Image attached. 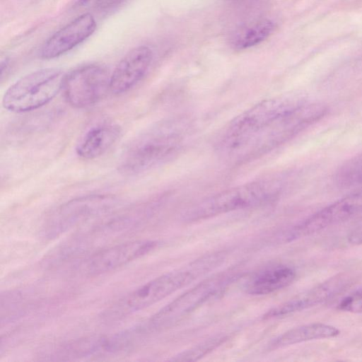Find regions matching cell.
<instances>
[{
  "instance_id": "1",
  "label": "cell",
  "mask_w": 362,
  "mask_h": 362,
  "mask_svg": "<svg viewBox=\"0 0 362 362\" xmlns=\"http://www.w3.org/2000/svg\"><path fill=\"white\" fill-rule=\"evenodd\" d=\"M304 102L296 95L287 94L258 103L230 121L221 136L219 148L233 156L252 136Z\"/></svg>"
},
{
  "instance_id": "2",
  "label": "cell",
  "mask_w": 362,
  "mask_h": 362,
  "mask_svg": "<svg viewBox=\"0 0 362 362\" xmlns=\"http://www.w3.org/2000/svg\"><path fill=\"white\" fill-rule=\"evenodd\" d=\"M327 112L325 105L304 102L251 136L234 156L245 160L264 154L318 122Z\"/></svg>"
},
{
  "instance_id": "3",
  "label": "cell",
  "mask_w": 362,
  "mask_h": 362,
  "mask_svg": "<svg viewBox=\"0 0 362 362\" xmlns=\"http://www.w3.org/2000/svg\"><path fill=\"white\" fill-rule=\"evenodd\" d=\"M180 140L175 132L164 125L156 126L139 134L124 148L119 170L126 175H135L163 163L175 154Z\"/></svg>"
},
{
  "instance_id": "4",
  "label": "cell",
  "mask_w": 362,
  "mask_h": 362,
  "mask_svg": "<svg viewBox=\"0 0 362 362\" xmlns=\"http://www.w3.org/2000/svg\"><path fill=\"white\" fill-rule=\"evenodd\" d=\"M279 189V183L272 180L243 184L199 202L185 213L183 218L194 222L258 206L277 197Z\"/></svg>"
},
{
  "instance_id": "5",
  "label": "cell",
  "mask_w": 362,
  "mask_h": 362,
  "mask_svg": "<svg viewBox=\"0 0 362 362\" xmlns=\"http://www.w3.org/2000/svg\"><path fill=\"white\" fill-rule=\"evenodd\" d=\"M64 76L59 69L46 68L21 77L5 92L4 107L21 113L44 106L62 89Z\"/></svg>"
},
{
  "instance_id": "6",
  "label": "cell",
  "mask_w": 362,
  "mask_h": 362,
  "mask_svg": "<svg viewBox=\"0 0 362 362\" xmlns=\"http://www.w3.org/2000/svg\"><path fill=\"white\" fill-rule=\"evenodd\" d=\"M196 274L195 272L184 269L156 277L122 298L109 314L121 316L151 306L190 284L195 279Z\"/></svg>"
},
{
  "instance_id": "7",
  "label": "cell",
  "mask_w": 362,
  "mask_h": 362,
  "mask_svg": "<svg viewBox=\"0 0 362 362\" xmlns=\"http://www.w3.org/2000/svg\"><path fill=\"white\" fill-rule=\"evenodd\" d=\"M111 74L99 64H87L64 76L62 90L73 107L83 108L101 100L110 89Z\"/></svg>"
},
{
  "instance_id": "8",
  "label": "cell",
  "mask_w": 362,
  "mask_h": 362,
  "mask_svg": "<svg viewBox=\"0 0 362 362\" xmlns=\"http://www.w3.org/2000/svg\"><path fill=\"white\" fill-rule=\"evenodd\" d=\"M109 195H90L71 200L58 207L47 219L42 232L53 238L80 223L104 213L115 205Z\"/></svg>"
},
{
  "instance_id": "9",
  "label": "cell",
  "mask_w": 362,
  "mask_h": 362,
  "mask_svg": "<svg viewBox=\"0 0 362 362\" xmlns=\"http://www.w3.org/2000/svg\"><path fill=\"white\" fill-rule=\"evenodd\" d=\"M362 217V188L330 204L296 225L285 235L287 241Z\"/></svg>"
},
{
  "instance_id": "10",
  "label": "cell",
  "mask_w": 362,
  "mask_h": 362,
  "mask_svg": "<svg viewBox=\"0 0 362 362\" xmlns=\"http://www.w3.org/2000/svg\"><path fill=\"white\" fill-rule=\"evenodd\" d=\"M230 279L218 276L200 282L153 315L151 326L159 329L173 325L218 293Z\"/></svg>"
},
{
  "instance_id": "11",
  "label": "cell",
  "mask_w": 362,
  "mask_h": 362,
  "mask_svg": "<svg viewBox=\"0 0 362 362\" xmlns=\"http://www.w3.org/2000/svg\"><path fill=\"white\" fill-rule=\"evenodd\" d=\"M351 277L346 274H339L303 293L271 309L264 318H273L289 315L327 301L341 293L350 284Z\"/></svg>"
},
{
  "instance_id": "12",
  "label": "cell",
  "mask_w": 362,
  "mask_h": 362,
  "mask_svg": "<svg viewBox=\"0 0 362 362\" xmlns=\"http://www.w3.org/2000/svg\"><path fill=\"white\" fill-rule=\"evenodd\" d=\"M156 243L135 240L116 245L93 255L86 262V271L90 274L110 272L134 261L153 250Z\"/></svg>"
},
{
  "instance_id": "13",
  "label": "cell",
  "mask_w": 362,
  "mask_h": 362,
  "mask_svg": "<svg viewBox=\"0 0 362 362\" xmlns=\"http://www.w3.org/2000/svg\"><path fill=\"white\" fill-rule=\"evenodd\" d=\"M96 28L90 13H83L53 34L42 45L40 57L49 59L57 57L86 40Z\"/></svg>"
},
{
  "instance_id": "14",
  "label": "cell",
  "mask_w": 362,
  "mask_h": 362,
  "mask_svg": "<svg viewBox=\"0 0 362 362\" xmlns=\"http://www.w3.org/2000/svg\"><path fill=\"white\" fill-rule=\"evenodd\" d=\"M151 61L152 52L146 46H139L129 51L111 74L110 91L120 94L133 88L143 78Z\"/></svg>"
},
{
  "instance_id": "15",
  "label": "cell",
  "mask_w": 362,
  "mask_h": 362,
  "mask_svg": "<svg viewBox=\"0 0 362 362\" xmlns=\"http://www.w3.org/2000/svg\"><path fill=\"white\" fill-rule=\"evenodd\" d=\"M120 127L111 123L96 124L78 140L76 153L83 159L91 160L105 153L119 139Z\"/></svg>"
},
{
  "instance_id": "16",
  "label": "cell",
  "mask_w": 362,
  "mask_h": 362,
  "mask_svg": "<svg viewBox=\"0 0 362 362\" xmlns=\"http://www.w3.org/2000/svg\"><path fill=\"white\" fill-rule=\"evenodd\" d=\"M339 334V329L332 325L310 323L285 332L272 341L271 346L274 349L281 348L311 340L332 338Z\"/></svg>"
},
{
  "instance_id": "17",
  "label": "cell",
  "mask_w": 362,
  "mask_h": 362,
  "mask_svg": "<svg viewBox=\"0 0 362 362\" xmlns=\"http://www.w3.org/2000/svg\"><path fill=\"white\" fill-rule=\"evenodd\" d=\"M295 277V271L289 267L272 268L254 277L247 284L246 290L252 295L272 293L290 285Z\"/></svg>"
},
{
  "instance_id": "18",
  "label": "cell",
  "mask_w": 362,
  "mask_h": 362,
  "mask_svg": "<svg viewBox=\"0 0 362 362\" xmlns=\"http://www.w3.org/2000/svg\"><path fill=\"white\" fill-rule=\"evenodd\" d=\"M274 29V24L269 19L249 23L235 31L231 38V45L236 49L251 47L267 38Z\"/></svg>"
},
{
  "instance_id": "19",
  "label": "cell",
  "mask_w": 362,
  "mask_h": 362,
  "mask_svg": "<svg viewBox=\"0 0 362 362\" xmlns=\"http://www.w3.org/2000/svg\"><path fill=\"white\" fill-rule=\"evenodd\" d=\"M335 180L341 187L362 183V152L345 161L338 168Z\"/></svg>"
},
{
  "instance_id": "20",
  "label": "cell",
  "mask_w": 362,
  "mask_h": 362,
  "mask_svg": "<svg viewBox=\"0 0 362 362\" xmlns=\"http://www.w3.org/2000/svg\"><path fill=\"white\" fill-rule=\"evenodd\" d=\"M225 338H216L209 339L203 342L189 350L185 351L176 356L172 360L175 361H195L208 352L214 349L217 346L220 345Z\"/></svg>"
},
{
  "instance_id": "21",
  "label": "cell",
  "mask_w": 362,
  "mask_h": 362,
  "mask_svg": "<svg viewBox=\"0 0 362 362\" xmlns=\"http://www.w3.org/2000/svg\"><path fill=\"white\" fill-rule=\"evenodd\" d=\"M337 309L354 313H362V288L344 296L337 304Z\"/></svg>"
},
{
  "instance_id": "22",
  "label": "cell",
  "mask_w": 362,
  "mask_h": 362,
  "mask_svg": "<svg viewBox=\"0 0 362 362\" xmlns=\"http://www.w3.org/2000/svg\"><path fill=\"white\" fill-rule=\"evenodd\" d=\"M124 0H94V5L100 10L110 9L119 5Z\"/></svg>"
},
{
  "instance_id": "23",
  "label": "cell",
  "mask_w": 362,
  "mask_h": 362,
  "mask_svg": "<svg viewBox=\"0 0 362 362\" xmlns=\"http://www.w3.org/2000/svg\"><path fill=\"white\" fill-rule=\"evenodd\" d=\"M348 240L354 245L362 244V224L351 230L348 236Z\"/></svg>"
}]
</instances>
